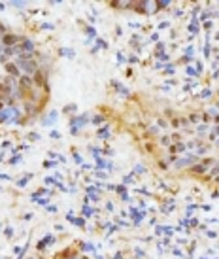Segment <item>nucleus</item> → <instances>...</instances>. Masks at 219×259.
Masks as SVG:
<instances>
[{
    "label": "nucleus",
    "instance_id": "3",
    "mask_svg": "<svg viewBox=\"0 0 219 259\" xmlns=\"http://www.w3.org/2000/svg\"><path fill=\"white\" fill-rule=\"evenodd\" d=\"M55 119H57V112H51V116H49V117H45V119H44V125H45V127H49V125H53V121H55Z\"/></svg>",
    "mask_w": 219,
    "mask_h": 259
},
{
    "label": "nucleus",
    "instance_id": "12",
    "mask_svg": "<svg viewBox=\"0 0 219 259\" xmlns=\"http://www.w3.org/2000/svg\"><path fill=\"white\" fill-rule=\"evenodd\" d=\"M74 223H76V225H79V227H83V225H85V221H83V219H81V217H78V219H76V221H74Z\"/></svg>",
    "mask_w": 219,
    "mask_h": 259
},
{
    "label": "nucleus",
    "instance_id": "11",
    "mask_svg": "<svg viewBox=\"0 0 219 259\" xmlns=\"http://www.w3.org/2000/svg\"><path fill=\"white\" fill-rule=\"evenodd\" d=\"M83 214H85V216H93L95 210H91V208H87V206H85V208H83Z\"/></svg>",
    "mask_w": 219,
    "mask_h": 259
},
{
    "label": "nucleus",
    "instance_id": "13",
    "mask_svg": "<svg viewBox=\"0 0 219 259\" xmlns=\"http://www.w3.org/2000/svg\"><path fill=\"white\" fill-rule=\"evenodd\" d=\"M138 172H140V174H142V172H144V167H140V165H138V167H136V168H134V174H138Z\"/></svg>",
    "mask_w": 219,
    "mask_h": 259
},
{
    "label": "nucleus",
    "instance_id": "2",
    "mask_svg": "<svg viewBox=\"0 0 219 259\" xmlns=\"http://www.w3.org/2000/svg\"><path fill=\"white\" fill-rule=\"evenodd\" d=\"M51 242H55V238H53V236H45L44 240H42V242H40V244H38V250H44V248L47 246V244H51Z\"/></svg>",
    "mask_w": 219,
    "mask_h": 259
},
{
    "label": "nucleus",
    "instance_id": "9",
    "mask_svg": "<svg viewBox=\"0 0 219 259\" xmlns=\"http://www.w3.org/2000/svg\"><path fill=\"white\" fill-rule=\"evenodd\" d=\"M28 178H30V174H27L23 180H19V182H17V185H19V187H25V185H27V182H28Z\"/></svg>",
    "mask_w": 219,
    "mask_h": 259
},
{
    "label": "nucleus",
    "instance_id": "10",
    "mask_svg": "<svg viewBox=\"0 0 219 259\" xmlns=\"http://www.w3.org/2000/svg\"><path fill=\"white\" fill-rule=\"evenodd\" d=\"M102 121H104L102 116H95V117H93V123H95V125H98V123H102Z\"/></svg>",
    "mask_w": 219,
    "mask_h": 259
},
{
    "label": "nucleus",
    "instance_id": "14",
    "mask_svg": "<svg viewBox=\"0 0 219 259\" xmlns=\"http://www.w3.org/2000/svg\"><path fill=\"white\" fill-rule=\"evenodd\" d=\"M162 229H164L166 235H172V229H170V227H162Z\"/></svg>",
    "mask_w": 219,
    "mask_h": 259
},
{
    "label": "nucleus",
    "instance_id": "1",
    "mask_svg": "<svg viewBox=\"0 0 219 259\" xmlns=\"http://www.w3.org/2000/svg\"><path fill=\"white\" fill-rule=\"evenodd\" d=\"M17 68H21L23 72H27V74H34V72L38 70V64H36V61H32V59H28V61L17 59Z\"/></svg>",
    "mask_w": 219,
    "mask_h": 259
},
{
    "label": "nucleus",
    "instance_id": "5",
    "mask_svg": "<svg viewBox=\"0 0 219 259\" xmlns=\"http://www.w3.org/2000/svg\"><path fill=\"white\" fill-rule=\"evenodd\" d=\"M21 49H25V51H32V49H34V44L30 42V40H25L23 45H21Z\"/></svg>",
    "mask_w": 219,
    "mask_h": 259
},
{
    "label": "nucleus",
    "instance_id": "6",
    "mask_svg": "<svg viewBox=\"0 0 219 259\" xmlns=\"http://www.w3.org/2000/svg\"><path fill=\"white\" fill-rule=\"evenodd\" d=\"M25 108H27V116H32V113H36V106L30 104V102H27V104H25Z\"/></svg>",
    "mask_w": 219,
    "mask_h": 259
},
{
    "label": "nucleus",
    "instance_id": "7",
    "mask_svg": "<svg viewBox=\"0 0 219 259\" xmlns=\"http://www.w3.org/2000/svg\"><path fill=\"white\" fill-rule=\"evenodd\" d=\"M6 70L9 72V74H13V76H19V72H17V68H15L13 64H6Z\"/></svg>",
    "mask_w": 219,
    "mask_h": 259
},
{
    "label": "nucleus",
    "instance_id": "8",
    "mask_svg": "<svg viewBox=\"0 0 219 259\" xmlns=\"http://www.w3.org/2000/svg\"><path fill=\"white\" fill-rule=\"evenodd\" d=\"M193 161H195V157H193V159H181V161H178L176 165H178V167H183V165H191Z\"/></svg>",
    "mask_w": 219,
    "mask_h": 259
},
{
    "label": "nucleus",
    "instance_id": "4",
    "mask_svg": "<svg viewBox=\"0 0 219 259\" xmlns=\"http://www.w3.org/2000/svg\"><path fill=\"white\" fill-rule=\"evenodd\" d=\"M19 85H23V87H30V85H32V80H30L28 76H23L21 80H19Z\"/></svg>",
    "mask_w": 219,
    "mask_h": 259
},
{
    "label": "nucleus",
    "instance_id": "15",
    "mask_svg": "<svg viewBox=\"0 0 219 259\" xmlns=\"http://www.w3.org/2000/svg\"><path fill=\"white\" fill-rule=\"evenodd\" d=\"M0 110H4V104H2V102H0Z\"/></svg>",
    "mask_w": 219,
    "mask_h": 259
}]
</instances>
